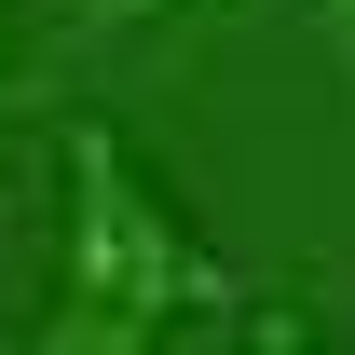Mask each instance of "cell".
Masks as SVG:
<instances>
[{
  "mask_svg": "<svg viewBox=\"0 0 355 355\" xmlns=\"http://www.w3.org/2000/svg\"><path fill=\"white\" fill-rule=\"evenodd\" d=\"M69 287L110 314H191V301H219V260L178 232V205L137 178V150L110 123H69Z\"/></svg>",
  "mask_w": 355,
  "mask_h": 355,
  "instance_id": "obj_1",
  "label": "cell"
},
{
  "mask_svg": "<svg viewBox=\"0 0 355 355\" xmlns=\"http://www.w3.org/2000/svg\"><path fill=\"white\" fill-rule=\"evenodd\" d=\"M28 355H150V314H110V301L69 287V301L42 314V342H28Z\"/></svg>",
  "mask_w": 355,
  "mask_h": 355,
  "instance_id": "obj_2",
  "label": "cell"
},
{
  "mask_svg": "<svg viewBox=\"0 0 355 355\" xmlns=\"http://www.w3.org/2000/svg\"><path fill=\"white\" fill-rule=\"evenodd\" d=\"M314 14H328V42H342V69H355V0H314Z\"/></svg>",
  "mask_w": 355,
  "mask_h": 355,
  "instance_id": "obj_3",
  "label": "cell"
},
{
  "mask_svg": "<svg viewBox=\"0 0 355 355\" xmlns=\"http://www.w3.org/2000/svg\"><path fill=\"white\" fill-rule=\"evenodd\" d=\"M137 14H164V0H96V28H137Z\"/></svg>",
  "mask_w": 355,
  "mask_h": 355,
  "instance_id": "obj_4",
  "label": "cell"
},
{
  "mask_svg": "<svg viewBox=\"0 0 355 355\" xmlns=\"http://www.w3.org/2000/svg\"><path fill=\"white\" fill-rule=\"evenodd\" d=\"M273 355H301V342H273Z\"/></svg>",
  "mask_w": 355,
  "mask_h": 355,
  "instance_id": "obj_5",
  "label": "cell"
}]
</instances>
